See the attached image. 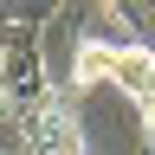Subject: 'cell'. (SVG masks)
I'll list each match as a JSON object with an SVG mask.
<instances>
[{
  "mask_svg": "<svg viewBox=\"0 0 155 155\" xmlns=\"http://www.w3.org/2000/svg\"><path fill=\"white\" fill-rule=\"evenodd\" d=\"M0 155H13V149H7V142H0Z\"/></svg>",
  "mask_w": 155,
  "mask_h": 155,
  "instance_id": "5b68a950",
  "label": "cell"
},
{
  "mask_svg": "<svg viewBox=\"0 0 155 155\" xmlns=\"http://www.w3.org/2000/svg\"><path fill=\"white\" fill-rule=\"evenodd\" d=\"M7 123H13V97H7V84H0V136H7Z\"/></svg>",
  "mask_w": 155,
  "mask_h": 155,
  "instance_id": "277c9868",
  "label": "cell"
},
{
  "mask_svg": "<svg viewBox=\"0 0 155 155\" xmlns=\"http://www.w3.org/2000/svg\"><path fill=\"white\" fill-rule=\"evenodd\" d=\"M104 78H110V84H123V97L136 104V116L155 129V52L129 39V45H116V52H110Z\"/></svg>",
  "mask_w": 155,
  "mask_h": 155,
  "instance_id": "3957f363",
  "label": "cell"
},
{
  "mask_svg": "<svg viewBox=\"0 0 155 155\" xmlns=\"http://www.w3.org/2000/svg\"><path fill=\"white\" fill-rule=\"evenodd\" d=\"M0 84H7L13 110H39L45 97H58L52 78H45V52H39V26H32V19H19V39H13V52H7Z\"/></svg>",
  "mask_w": 155,
  "mask_h": 155,
  "instance_id": "6da1fadb",
  "label": "cell"
},
{
  "mask_svg": "<svg viewBox=\"0 0 155 155\" xmlns=\"http://www.w3.org/2000/svg\"><path fill=\"white\" fill-rule=\"evenodd\" d=\"M13 123H19V149H32V155H84V136H78L65 97H45L39 110H19Z\"/></svg>",
  "mask_w": 155,
  "mask_h": 155,
  "instance_id": "7a4b0ae2",
  "label": "cell"
}]
</instances>
